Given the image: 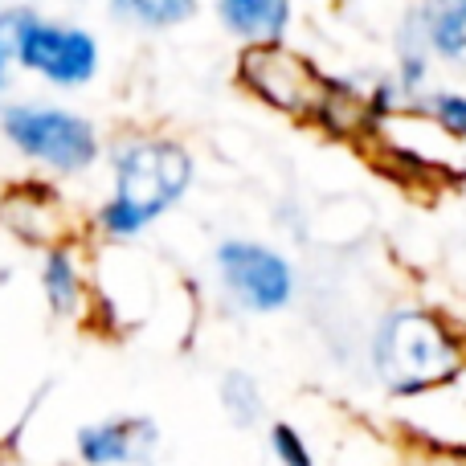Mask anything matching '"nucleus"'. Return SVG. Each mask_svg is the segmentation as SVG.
Wrapping results in <instances>:
<instances>
[{
	"label": "nucleus",
	"mask_w": 466,
	"mask_h": 466,
	"mask_svg": "<svg viewBox=\"0 0 466 466\" xmlns=\"http://www.w3.org/2000/svg\"><path fill=\"white\" fill-rule=\"evenodd\" d=\"M377 369L397 393H418L459 369V344L438 319L421 311H397L377 336Z\"/></svg>",
	"instance_id": "f257e3e1"
},
{
	"label": "nucleus",
	"mask_w": 466,
	"mask_h": 466,
	"mask_svg": "<svg viewBox=\"0 0 466 466\" xmlns=\"http://www.w3.org/2000/svg\"><path fill=\"white\" fill-rule=\"evenodd\" d=\"M188 152L177 144H139L119 160V193L106 205V226L115 233H136L139 226L168 209L188 185Z\"/></svg>",
	"instance_id": "f03ea898"
},
{
	"label": "nucleus",
	"mask_w": 466,
	"mask_h": 466,
	"mask_svg": "<svg viewBox=\"0 0 466 466\" xmlns=\"http://www.w3.org/2000/svg\"><path fill=\"white\" fill-rule=\"evenodd\" d=\"M5 131L21 152L54 164V168H86L95 160V131L86 119L66 111H41V106H13L5 111Z\"/></svg>",
	"instance_id": "7ed1b4c3"
},
{
	"label": "nucleus",
	"mask_w": 466,
	"mask_h": 466,
	"mask_svg": "<svg viewBox=\"0 0 466 466\" xmlns=\"http://www.w3.org/2000/svg\"><path fill=\"white\" fill-rule=\"evenodd\" d=\"M16 62L57 86H78L98 70V46L90 33L70 29V25H46L33 16L16 49Z\"/></svg>",
	"instance_id": "20e7f679"
},
{
	"label": "nucleus",
	"mask_w": 466,
	"mask_h": 466,
	"mask_svg": "<svg viewBox=\"0 0 466 466\" xmlns=\"http://www.w3.org/2000/svg\"><path fill=\"white\" fill-rule=\"evenodd\" d=\"M221 274L241 303H249L254 311H274L290 299V270L279 254L262 246H246V241H229L218 254Z\"/></svg>",
	"instance_id": "39448f33"
},
{
	"label": "nucleus",
	"mask_w": 466,
	"mask_h": 466,
	"mask_svg": "<svg viewBox=\"0 0 466 466\" xmlns=\"http://www.w3.org/2000/svg\"><path fill=\"white\" fill-rule=\"evenodd\" d=\"M246 78L258 95H266L274 106L282 111H299V106L311 98V70H307L299 57L282 54V49H249L246 62Z\"/></svg>",
	"instance_id": "423d86ee"
},
{
	"label": "nucleus",
	"mask_w": 466,
	"mask_h": 466,
	"mask_svg": "<svg viewBox=\"0 0 466 466\" xmlns=\"http://www.w3.org/2000/svg\"><path fill=\"white\" fill-rule=\"evenodd\" d=\"M152 421H139V418H123V421H106V426L95 430H82L78 446H82V459L103 466V462H136L152 451Z\"/></svg>",
	"instance_id": "0eeeda50"
},
{
	"label": "nucleus",
	"mask_w": 466,
	"mask_h": 466,
	"mask_svg": "<svg viewBox=\"0 0 466 466\" xmlns=\"http://www.w3.org/2000/svg\"><path fill=\"white\" fill-rule=\"evenodd\" d=\"M221 16L238 37H279L287 25V0H221Z\"/></svg>",
	"instance_id": "6e6552de"
},
{
	"label": "nucleus",
	"mask_w": 466,
	"mask_h": 466,
	"mask_svg": "<svg viewBox=\"0 0 466 466\" xmlns=\"http://www.w3.org/2000/svg\"><path fill=\"white\" fill-rule=\"evenodd\" d=\"M421 33L438 54L466 49V0H426L421 5Z\"/></svg>",
	"instance_id": "1a4fd4ad"
},
{
	"label": "nucleus",
	"mask_w": 466,
	"mask_h": 466,
	"mask_svg": "<svg viewBox=\"0 0 466 466\" xmlns=\"http://www.w3.org/2000/svg\"><path fill=\"white\" fill-rule=\"evenodd\" d=\"M111 8L136 25L168 29V25H180L197 13V0H111Z\"/></svg>",
	"instance_id": "9d476101"
},
{
	"label": "nucleus",
	"mask_w": 466,
	"mask_h": 466,
	"mask_svg": "<svg viewBox=\"0 0 466 466\" xmlns=\"http://www.w3.org/2000/svg\"><path fill=\"white\" fill-rule=\"evenodd\" d=\"M46 295H49V303H54L57 311H74L78 279H74V266H70V258H66L62 249L49 254V262H46Z\"/></svg>",
	"instance_id": "9b49d317"
},
{
	"label": "nucleus",
	"mask_w": 466,
	"mask_h": 466,
	"mask_svg": "<svg viewBox=\"0 0 466 466\" xmlns=\"http://www.w3.org/2000/svg\"><path fill=\"white\" fill-rule=\"evenodd\" d=\"M33 13L29 8H8L0 13V86H5V74H8V62H16V49H21V37L29 29Z\"/></svg>",
	"instance_id": "f8f14e48"
},
{
	"label": "nucleus",
	"mask_w": 466,
	"mask_h": 466,
	"mask_svg": "<svg viewBox=\"0 0 466 466\" xmlns=\"http://www.w3.org/2000/svg\"><path fill=\"white\" fill-rule=\"evenodd\" d=\"M226 405L233 410V421H241V426H249V421H258V389L249 377H241V372H233L226 380Z\"/></svg>",
	"instance_id": "ddd939ff"
},
{
	"label": "nucleus",
	"mask_w": 466,
	"mask_h": 466,
	"mask_svg": "<svg viewBox=\"0 0 466 466\" xmlns=\"http://www.w3.org/2000/svg\"><path fill=\"white\" fill-rule=\"evenodd\" d=\"M438 119L442 127H451L454 136H466V98L462 95H438Z\"/></svg>",
	"instance_id": "4468645a"
},
{
	"label": "nucleus",
	"mask_w": 466,
	"mask_h": 466,
	"mask_svg": "<svg viewBox=\"0 0 466 466\" xmlns=\"http://www.w3.org/2000/svg\"><path fill=\"white\" fill-rule=\"evenodd\" d=\"M274 451H279L290 466H311V459L303 454V446H299V438H295V430H290V426L274 430Z\"/></svg>",
	"instance_id": "2eb2a0df"
}]
</instances>
